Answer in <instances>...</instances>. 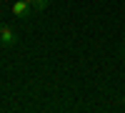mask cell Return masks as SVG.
Masks as SVG:
<instances>
[{"label":"cell","mask_w":125,"mask_h":113,"mask_svg":"<svg viewBox=\"0 0 125 113\" xmlns=\"http://www.w3.org/2000/svg\"><path fill=\"white\" fill-rule=\"evenodd\" d=\"M30 10H33V5L25 3V0H15V3L10 5V13H13L15 18H28V15H30Z\"/></svg>","instance_id":"obj_1"},{"label":"cell","mask_w":125,"mask_h":113,"mask_svg":"<svg viewBox=\"0 0 125 113\" xmlns=\"http://www.w3.org/2000/svg\"><path fill=\"white\" fill-rule=\"evenodd\" d=\"M25 3H30V5H33V3H35V0H25Z\"/></svg>","instance_id":"obj_4"},{"label":"cell","mask_w":125,"mask_h":113,"mask_svg":"<svg viewBox=\"0 0 125 113\" xmlns=\"http://www.w3.org/2000/svg\"><path fill=\"white\" fill-rule=\"evenodd\" d=\"M123 58H125V55H123Z\"/></svg>","instance_id":"obj_7"},{"label":"cell","mask_w":125,"mask_h":113,"mask_svg":"<svg viewBox=\"0 0 125 113\" xmlns=\"http://www.w3.org/2000/svg\"><path fill=\"white\" fill-rule=\"evenodd\" d=\"M0 30H3V28H0Z\"/></svg>","instance_id":"obj_6"},{"label":"cell","mask_w":125,"mask_h":113,"mask_svg":"<svg viewBox=\"0 0 125 113\" xmlns=\"http://www.w3.org/2000/svg\"><path fill=\"white\" fill-rule=\"evenodd\" d=\"M15 40H18V35H15V30H13V28H3V30H0V43H3L5 48L15 45Z\"/></svg>","instance_id":"obj_2"},{"label":"cell","mask_w":125,"mask_h":113,"mask_svg":"<svg viewBox=\"0 0 125 113\" xmlns=\"http://www.w3.org/2000/svg\"><path fill=\"white\" fill-rule=\"evenodd\" d=\"M123 43H125V35H123Z\"/></svg>","instance_id":"obj_5"},{"label":"cell","mask_w":125,"mask_h":113,"mask_svg":"<svg viewBox=\"0 0 125 113\" xmlns=\"http://www.w3.org/2000/svg\"><path fill=\"white\" fill-rule=\"evenodd\" d=\"M45 8H48V0H35V3H33V10H38V13L45 10Z\"/></svg>","instance_id":"obj_3"}]
</instances>
